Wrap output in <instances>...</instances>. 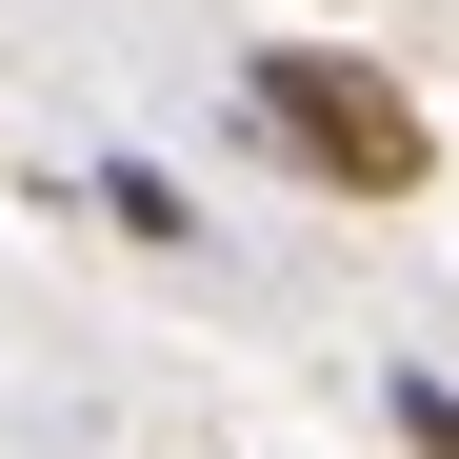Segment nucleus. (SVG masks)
<instances>
[{
	"label": "nucleus",
	"instance_id": "7ed1b4c3",
	"mask_svg": "<svg viewBox=\"0 0 459 459\" xmlns=\"http://www.w3.org/2000/svg\"><path fill=\"white\" fill-rule=\"evenodd\" d=\"M379 439H400V459H459V379L400 359V379H379Z\"/></svg>",
	"mask_w": 459,
	"mask_h": 459
},
{
	"label": "nucleus",
	"instance_id": "f257e3e1",
	"mask_svg": "<svg viewBox=\"0 0 459 459\" xmlns=\"http://www.w3.org/2000/svg\"><path fill=\"white\" fill-rule=\"evenodd\" d=\"M240 120H260L320 200H420V180H439V120L400 100V60H359V40H260V60H240Z\"/></svg>",
	"mask_w": 459,
	"mask_h": 459
},
{
	"label": "nucleus",
	"instance_id": "f03ea898",
	"mask_svg": "<svg viewBox=\"0 0 459 459\" xmlns=\"http://www.w3.org/2000/svg\"><path fill=\"white\" fill-rule=\"evenodd\" d=\"M81 200H100V220H120V240H160V260H200V200H180V180H160V160H100V180H81Z\"/></svg>",
	"mask_w": 459,
	"mask_h": 459
}]
</instances>
